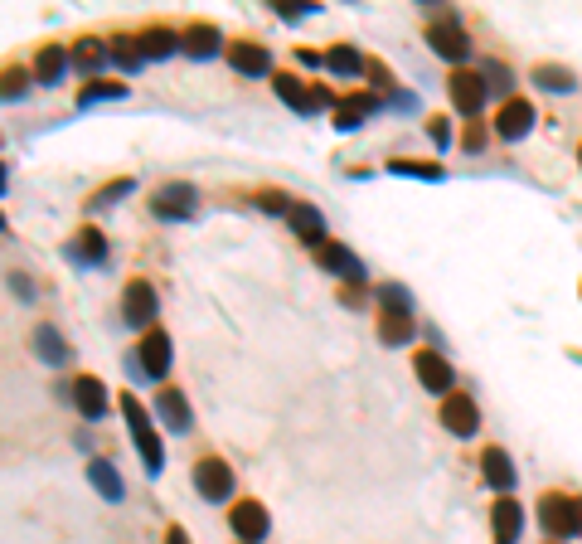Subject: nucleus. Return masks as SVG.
<instances>
[{
	"instance_id": "393cba45",
	"label": "nucleus",
	"mask_w": 582,
	"mask_h": 544,
	"mask_svg": "<svg viewBox=\"0 0 582 544\" xmlns=\"http://www.w3.org/2000/svg\"><path fill=\"white\" fill-rule=\"evenodd\" d=\"M68 258H74V262H88V268H93V262H103V258H107V243H103V233L83 229L78 239L68 243Z\"/></svg>"
},
{
	"instance_id": "f257e3e1",
	"label": "nucleus",
	"mask_w": 582,
	"mask_h": 544,
	"mask_svg": "<svg viewBox=\"0 0 582 544\" xmlns=\"http://www.w3.org/2000/svg\"><path fill=\"white\" fill-rule=\"evenodd\" d=\"M122 413H126V428H132V442H136L141 462H146V471L155 477V471L165 467V448H161V438H155V428H151V413L136 403V394L122 399Z\"/></svg>"
},
{
	"instance_id": "9b49d317",
	"label": "nucleus",
	"mask_w": 582,
	"mask_h": 544,
	"mask_svg": "<svg viewBox=\"0 0 582 544\" xmlns=\"http://www.w3.org/2000/svg\"><path fill=\"white\" fill-rule=\"evenodd\" d=\"M229 520H233V529H238V539H243V544H258L267 535V510L258 506V500H238Z\"/></svg>"
},
{
	"instance_id": "f3484780",
	"label": "nucleus",
	"mask_w": 582,
	"mask_h": 544,
	"mask_svg": "<svg viewBox=\"0 0 582 544\" xmlns=\"http://www.w3.org/2000/svg\"><path fill=\"white\" fill-rule=\"evenodd\" d=\"M321 262L330 268L335 277H345V282H364V262L350 253V248H340V243H325L321 248Z\"/></svg>"
},
{
	"instance_id": "4be33fe9",
	"label": "nucleus",
	"mask_w": 582,
	"mask_h": 544,
	"mask_svg": "<svg viewBox=\"0 0 582 544\" xmlns=\"http://www.w3.org/2000/svg\"><path fill=\"white\" fill-rule=\"evenodd\" d=\"M180 49L190 54V59H209V54H219V30H209V25H190V30L180 35Z\"/></svg>"
},
{
	"instance_id": "39448f33",
	"label": "nucleus",
	"mask_w": 582,
	"mask_h": 544,
	"mask_svg": "<svg viewBox=\"0 0 582 544\" xmlns=\"http://www.w3.org/2000/svg\"><path fill=\"white\" fill-rule=\"evenodd\" d=\"M194 491L204 500H229L233 496V471L219 462V457H204L200 467H194Z\"/></svg>"
},
{
	"instance_id": "9d476101",
	"label": "nucleus",
	"mask_w": 582,
	"mask_h": 544,
	"mask_svg": "<svg viewBox=\"0 0 582 544\" xmlns=\"http://www.w3.org/2000/svg\"><path fill=\"white\" fill-rule=\"evenodd\" d=\"M432 49L442 54V59H451V64L471 59V39L457 30V20H451V15H447V25H432Z\"/></svg>"
},
{
	"instance_id": "1a4fd4ad",
	"label": "nucleus",
	"mask_w": 582,
	"mask_h": 544,
	"mask_svg": "<svg viewBox=\"0 0 582 544\" xmlns=\"http://www.w3.org/2000/svg\"><path fill=\"white\" fill-rule=\"evenodd\" d=\"M161 316V302H155V287L151 282H136L126 287V321H132V326H151V321Z\"/></svg>"
},
{
	"instance_id": "b1692460",
	"label": "nucleus",
	"mask_w": 582,
	"mask_h": 544,
	"mask_svg": "<svg viewBox=\"0 0 582 544\" xmlns=\"http://www.w3.org/2000/svg\"><path fill=\"white\" fill-rule=\"evenodd\" d=\"M88 481H93V491L103 496V500H122L126 496V486H122V477H117V467H112V462H93L88 467Z\"/></svg>"
},
{
	"instance_id": "f03ea898",
	"label": "nucleus",
	"mask_w": 582,
	"mask_h": 544,
	"mask_svg": "<svg viewBox=\"0 0 582 544\" xmlns=\"http://www.w3.org/2000/svg\"><path fill=\"white\" fill-rule=\"evenodd\" d=\"M538 520L553 539H567V535H582V500H567V496H548L544 506H538Z\"/></svg>"
},
{
	"instance_id": "37998d69",
	"label": "nucleus",
	"mask_w": 582,
	"mask_h": 544,
	"mask_svg": "<svg viewBox=\"0 0 582 544\" xmlns=\"http://www.w3.org/2000/svg\"><path fill=\"white\" fill-rule=\"evenodd\" d=\"M5 180H10V175H5V165H0V194H5Z\"/></svg>"
},
{
	"instance_id": "2f4dec72",
	"label": "nucleus",
	"mask_w": 582,
	"mask_h": 544,
	"mask_svg": "<svg viewBox=\"0 0 582 544\" xmlns=\"http://www.w3.org/2000/svg\"><path fill=\"white\" fill-rule=\"evenodd\" d=\"M97 97H126V83H93V88H83V93H78V103H83V107H93Z\"/></svg>"
},
{
	"instance_id": "423d86ee",
	"label": "nucleus",
	"mask_w": 582,
	"mask_h": 544,
	"mask_svg": "<svg viewBox=\"0 0 582 544\" xmlns=\"http://www.w3.org/2000/svg\"><path fill=\"white\" fill-rule=\"evenodd\" d=\"M442 423H447V432H457V438H471V432L480 428L476 399H471V394H447V403H442Z\"/></svg>"
},
{
	"instance_id": "e433bc0d",
	"label": "nucleus",
	"mask_w": 582,
	"mask_h": 544,
	"mask_svg": "<svg viewBox=\"0 0 582 544\" xmlns=\"http://www.w3.org/2000/svg\"><path fill=\"white\" fill-rule=\"evenodd\" d=\"M379 302H383V306H413V302H408V292H403V287H393V282H383V287H379Z\"/></svg>"
},
{
	"instance_id": "72a5a7b5",
	"label": "nucleus",
	"mask_w": 582,
	"mask_h": 544,
	"mask_svg": "<svg viewBox=\"0 0 582 544\" xmlns=\"http://www.w3.org/2000/svg\"><path fill=\"white\" fill-rule=\"evenodd\" d=\"M126 190H136V180H112L107 190H97V194H93V209H103V204H117Z\"/></svg>"
},
{
	"instance_id": "6ab92c4d",
	"label": "nucleus",
	"mask_w": 582,
	"mask_h": 544,
	"mask_svg": "<svg viewBox=\"0 0 582 544\" xmlns=\"http://www.w3.org/2000/svg\"><path fill=\"white\" fill-rule=\"evenodd\" d=\"M480 471H486V481L495 486V491H509V486H515V467H509V452L505 448H486Z\"/></svg>"
},
{
	"instance_id": "a211bd4d",
	"label": "nucleus",
	"mask_w": 582,
	"mask_h": 544,
	"mask_svg": "<svg viewBox=\"0 0 582 544\" xmlns=\"http://www.w3.org/2000/svg\"><path fill=\"white\" fill-rule=\"evenodd\" d=\"M287 219H291L296 239H306V243H321V239H325V219H321L316 204H291Z\"/></svg>"
},
{
	"instance_id": "0eeeda50",
	"label": "nucleus",
	"mask_w": 582,
	"mask_h": 544,
	"mask_svg": "<svg viewBox=\"0 0 582 544\" xmlns=\"http://www.w3.org/2000/svg\"><path fill=\"white\" fill-rule=\"evenodd\" d=\"M136 365L146 380H165V370H170V341H165V331H146V341H141V351H136Z\"/></svg>"
},
{
	"instance_id": "bb28decb",
	"label": "nucleus",
	"mask_w": 582,
	"mask_h": 544,
	"mask_svg": "<svg viewBox=\"0 0 582 544\" xmlns=\"http://www.w3.org/2000/svg\"><path fill=\"white\" fill-rule=\"evenodd\" d=\"M64 68H68V54H64L59 45L39 49V59H35V78H39V83H59Z\"/></svg>"
},
{
	"instance_id": "ddd939ff",
	"label": "nucleus",
	"mask_w": 582,
	"mask_h": 544,
	"mask_svg": "<svg viewBox=\"0 0 582 544\" xmlns=\"http://www.w3.org/2000/svg\"><path fill=\"white\" fill-rule=\"evenodd\" d=\"M408 336H413V306H383L379 341L383 345H408Z\"/></svg>"
},
{
	"instance_id": "dca6fc26",
	"label": "nucleus",
	"mask_w": 582,
	"mask_h": 544,
	"mask_svg": "<svg viewBox=\"0 0 582 544\" xmlns=\"http://www.w3.org/2000/svg\"><path fill=\"white\" fill-rule=\"evenodd\" d=\"M490 520H495V544H515L519 529H524V506H515V500H495Z\"/></svg>"
},
{
	"instance_id": "a878e982",
	"label": "nucleus",
	"mask_w": 582,
	"mask_h": 544,
	"mask_svg": "<svg viewBox=\"0 0 582 544\" xmlns=\"http://www.w3.org/2000/svg\"><path fill=\"white\" fill-rule=\"evenodd\" d=\"M35 351H39V360H44V365H64V360H68V341H64L54 326H39V331H35Z\"/></svg>"
},
{
	"instance_id": "473e14b6",
	"label": "nucleus",
	"mask_w": 582,
	"mask_h": 544,
	"mask_svg": "<svg viewBox=\"0 0 582 544\" xmlns=\"http://www.w3.org/2000/svg\"><path fill=\"white\" fill-rule=\"evenodd\" d=\"M30 68H10V74L5 78H0V97H5V103H10V97H15V93H25V88H30Z\"/></svg>"
},
{
	"instance_id": "c756f323",
	"label": "nucleus",
	"mask_w": 582,
	"mask_h": 544,
	"mask_svg": "<svg viewBox=\"0 0 582 544\" xmlns=\"http://www.w3.org/2000/svg\"><path fill=\"white\" fill-rule=\"evenodd\" d=\"M534 83H544L548 93H573V74H567V68H553V64L534 68Z\"/></svg>"
},
{
	"instance_id": "2eb2a0df",
	"label": "nucleus",
	"mask_w": 582,
	"mask_h": 544,
	"mask_svg": "<svg viewBox=\"0 0 582 544\" xmlns=\"http://www.w3.org/2000/svg\"><path fill=\"white\" fill-rule=\"evenodd\" d=\"M451 103H457V113H480V103H486V78L457 74L451 78Z\"/></svg>"
},
{
	"instance_id": "c03bdc74",
	"label": "nucleus",
	"mask_w": 582,
	"mask_h": 544,
	"mask_svg": "<svg viewBox=\"0 0 582 544\" xmlns=\"http://www.w3.org/2000/svg\"><path fill=\"white\" fill-rule=\"evenodd\" d=\"M0 229H5V219H0Z\"/></svg>"
},
{
	"instance_id": "5701e85b",
	"label": "nucleus",
	"mask_w": 582,
	"mask_h": 544,
	"mask_svg": "<svg viewBox=\"0 0 582 544\" xmlns=\"http://www.w3.org/2000/svg\"><path fill=\"white\" fill-rule=\"evenodd\" d=\"M229 64L238 68V74H267V68H272V54H267L262 45H233Z\"/></svg>"
},
{
	"instance_id": "4c0bfd02",
	"label": "nucleus",
	"mask_w": 582,
	"mask_h": 544,
	"mask_svg": "<svg viewBox=\"0 0 582 544\" xmlns=\"http://www.w3.org/2000/svg\"><path fill=\"white\" fill-rule=\"evenodd\" d=\"M480 78H490V83H486V88H500V93L509 88V74H505V68H500V64H486V68H480Z\"/></svg>"
},
{
	"instance_id": "f8f14e48",
	"label": "nucleus",
	"mask_w": 582,
	"mask_h": 544,
	"mask_svg": "<svg viewBox=\"0 0 582 544\" xmlns=\"http://www.w3.org/2000/svg\"><path fill=\"white\" fill-rule=\"evenodd\" d=\"M74 403H78V413L88 418V423H97V418L107 413V384L93 380V374H83V380L74 384Z\"/></svg>"
},
{
	"instance_id": "ea45409f",
	"label": "nucleus",
	"mask_w": 582,
	"mask_h": 544,
	"mask_svg": "<svg viewBox=\"0 0 582 544\" xmlns=\"http://www.w3.org/2000/svg\"><path fill=\"white\" fill-rule=\"evenodd\" d=\"M428 132H432V142H437V146H447V142H451V127H447V122H432Z\"/></svg>"
},
{
	"instance_id": "a19ab883",
	"label": "nucleus",
	"mask_w": 582,
	"mask_h": 544,
	"mask_svg": "<svg viewBox=\"0 0 582 544\" xmlns=\"http://www.w3.org/2000/svg\"><path fill=\"white\" fill-rule=\"evenodd\" d=\"M258 204H262V209H272V214H277V209H291V204H281V194H262Z\"/></svg>"
},
{
	"instance_id": "aec40b11",
	"label": "nucleus",
	"mask_w": 582,
	"mask_h": 544,
	"mask_svg": "<svg viewBox=\"0 0 582 544\" xmlns=\"http://www.w3.org/2000/svg\"><path fill=\"white\" fill-rule=\"evenodd\" d=\"M161 418H165L170 432H190L194 428V413H190V403H184L180 389H165L161 394Z\"/></svg>"
},
{
	"instance_id": "412c9836",
	"label": "nucleus",
	"mask_w": 582,
	"mask_h": 544,
	"mask_svg": "<svg viewBox=\"0 0 582 544\" xmlns=\"http://www.w3.org/2000/svg\"><path fill=\"white\" fill-rule=\"evenodd\" d=\"M369 113H374V97H369V93H354V97H345V103H335V127H340V132H354Z\"/></svg>"
},
{
	"instance_id": "4468645a",
	"label": "nucleus",
	"mask_w": 582,
	"mask_h": 544,
	"mask_svg": "<svg viewBox=\"0 0 582 544\" xmlns=\"http://www.w3.org/2000/svg\"><path fill=\"white\" fill-rule=\"evenodd\" d=\"M534 127V107L524 103V97H515V103H505L500 107V117H495V132L505 136V142H519L524 132Z\"/></svg>"
},
{
	"instance_id": "7ed1b4c3",
	"label": "nucleus",
	"mask_w": 582,
	"mask_h": 544,
	"mask_svg": "<svg viewBox=\"0 0 582 544\" xmlns=\"http://www.w3.org/2000/svg\"><path fill=\"white\" fill-rule=\"evenodd\" d=\"M194 209H200V190L194 185H161L155 190V200H151V214L155 219H190Z\"/></svg>"
},
{
	"instance_id": "79ce46f5",
	"label": "nucleus",
	"mask_w": 582,
	"mask_h": 544,
	"mask_svg": "<svg viewBox=\"0 0 582 544\" xmlns=\"http://www.w3.org/2000/svg\"><path fill=\"white\" fill-rule=\"evenodd\" d=\"M165 544H190V535H184V529L175 525V529H170V535H165Z\"/></svg>"
},
{
	"instance_id": "f704fd0d",
	"label": "nucleus",
	"mask_w": 582,
	"mask_h": 544,
	"mask_svg": "<svg viewBox=\"0 0 582 544\" xmlns=\"http://www.w3.org/2000/svg\"><path fill=\"white\" fill-rule=\"evenodd\" d=\"M389 171H393V175H418V180H442V171H437V165H413V161H393Z\"/></svg>"
},
{
	"instance_id": "58836bf2",
	"label": "nucleus",
	"mask_w": 582,
	"mask_h": 544,
	"mask_svg": "<svg viewBox=\"0 0 582 544\" xmlns=\"http://www.w3.org/2000/svg\"><path fill=\"white\" fill-rule=\"evenodd\" d=\"M10 292L30 302V297H35V282H30V277H25V272H15V277H10Z\"/></svg>"
},
{
	"instance_id": "c85d7f7f",
	"label": "nucleus",
	"mask_w": 582,
	"mask_h": 544,
	"mask_svg": "<svg viewBox=\"0 0 582 544\" xmlns=\"http://www.w3.org/2000/svg\"><path fill=\"white\" fill-rule=\"evenodd\" d=\"M325 64H330V74H364V54L350 49V45L330 49V54H325Z\"/></svg>"
},
{
	"instance_id": "cd10ccee",
	"label": "nucleus",
	"mask_w": 582,
	"mask_h": 544,
	"mask_svg": "<svg viewBox=\"0 0 582 544\" xmlns=\"http://www.w3.org/2000/svg\"><path fill=\"white\" fill-rule=\"evenodd\" d=\"M136 45H141V54H146V59H165V54L180 49V35H170V30H146Z\"/></svg>"
},
{
	"instance_id": "c9c22d12",
	"label": "nucleus",
	"mask_w": 582,
	"mask_h": 544,
	"mask_svg": "<svg viewBox=\"0 0 582 544\" xmlns=\"http://www.w3.org/2000/svg\"><path fill=\"white\" fill-rule=\"evenodd\" d=\"M103 64H107V49H97V39H88V45L78 49V68L93 74V68H103Z\"/></svg>"
},
{
	"instance_id": "6e6552de",
	"label": "nucleus",
	"mask_w": 582,
	"mask_h": 544,
	"mask_svg": "<svg viewBox=\"0 0 582 544\" xmlns=\"http://www.w3.org/2000/svg\"><path fill=\"white\" fill-rule=\"evenodd\" d=\"M413 370H418V380H422V389L428 394H451V365L437 351H422V355H413Z\"/></svg>"
},
{
	"instance_id": "20e7f679",
	"label": "nucleus",
	"mask_w": 582,
	"mask_h": 544,
	"mask_svg": "<svg viewBox=\"0 0 582 544\" xmlns=\"http://www.w3.org/2000/svg\"><path fill=\"white\" fill-rule=\"evenodd\" d=\"M277 97H281L287 107H296L301 117H311V113H321V107H330V103H335V97L325 93V88H306V83H301V78H291V74H281V78H277Z\"/></svg>"
},
{
	"instance_id": "7c9ffc66",
	"label": "nucleus",
	"mask_w": 582,
	"mask_h": 544,
	"mask_svg": "<svg viewBox=\"0 0 582 544\" xmlns=\"http://www.w3.org/2000/svg\"><path fill=\"white\" fill-rule=\"evenodd\" d=\"M112 59H117L126 74H136L141 64H146V54H141V45L136 39H117V45H112Z\"/></svg>"
}]
</instances>
